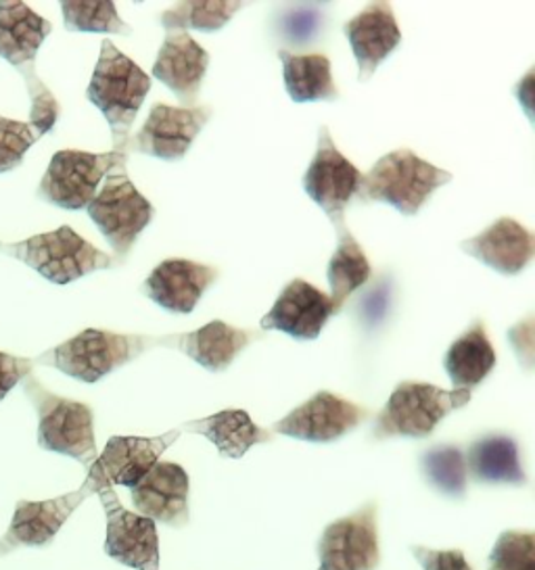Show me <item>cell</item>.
I'll return each mask as SVG.
<instances>
[{
	"label": "cell",
	"mask_w": 535,
	"mask_h": 570,
	"mask_svg": "<svg viewBox=\"0 0 535 570\" xmlns=\"http://www.w3.org/2000/svg\"><path fill=\"white\" fill-rule=\"evenodd\" d=\"M52 32L50 21L26 2L0 0V57L21 73L32 101L30 126L45 136L59 118V101L36 73V57Z\"/></svg>",
	"instance_id": "cell-1"
},
{
	"label": "cell",
	"mask_w": 535,
	"mask_h": 570,
	"mask_svg": "<svg viewBox=\"0 0 535 570\" xmlns=\"http://www.w3.org/2000/svg\"><path fill=\"white\" fill-rule=\"evenodd\" d=\"M149 90V76L105 38L86 97L107 119L114 151L126 153L134 119L138 118Z\"/></svg>",
	"instance_id": "cell-2"
},
{
	"label": "cell",
	"mask_w": 535,
	"mask_h": 570,
	"mask_svg": "<svg viewBox=\"0 0 535 570\" xmlns=\"http://www.w3.org/2000/svg\"><path fill=\"white\" fill-rule=\"evenodd\" d=\"M451 183L450 171L435 168L410 149L383 155L367 176H362L358 199L391 205L403 216H417L437 188Z\"/></svg>",
	"instance_id": "cell-3"
},
{
	"label": "cell",
	"mask_w": 535,
	"mask_h": 570,
	"mask_svg": "<svg viewBox=\"0 0 535 570\" xmlns=\"http://www.w3.org/2000/svg\"><path fill=\"white\" fill-rule=\"evenodd\" d=\"M23 393L38 412V445L47 452L69 455L84 469H90L99 458L93 410L86 403L50 393L33 374L23 379Z\"/></svg>",
	"instance_id": "cell-4"
},
{
	"label": "cell",
	"mask_w": 535,
	"mask_h": 570,
	"mask_svg": "<svg viewBox=\"0 0 535 570\" xmlns=\"http://www.w3.org/2000/svg\"><path fill=\"white\" fill-rule=\"evenodd\" d=\"M147 347H153V341H147V336L86 328L80 335L38 355L33 364L57 368L71 379L93 385L136 360Z\"/></svg>",
	"instance_id": "cell-5"
},
{
	"label": "cell",
	"mask_w": 535,
	"mask_h": 570,
	"mask_svg": "<svg viewBox=\"0 0 535 570\" xmlns=\"http://www.w3.org/2000/svg\"><path fill=\"white\" fill-rule=\"evenodd\" d=\"M470 402L467 391H446L429 383L406 381L393 389L389 402L374 420L372 439H427L439 422Z\"/></svg>",
	"instance_id": "cell-6"
},
{
	"label": "cell",
	"mask_w": 535,
	"mask_h": 570,
	"mask_svg": "<svg viewBox=\"0 0 535 570\" xmlns=\"http://www.w3.org/2000/svg\"><path fill=\"white\" fill-rule=\"evenodd\" d=\"M0 253L23 262L55 285H69L93 272L114 266V259L107 253L76 235L69 226L11 245L2 243Z\"/></svg>",
	"instance_id": "cell-7"
},
{
	"label": "cell",
	"mask_w": 535,
	"mask_h": 570,
	"mask_svg": "<svg viewBox=\"0 0 535 570\" xmlns=\"http://www.w3.org/2000/svg\"><path fill=\"white\" fill-rule=\"evenodd\" d=\"M86 212L119 259H126L136 238L155 218V207L133 185L126 164L111 168L105 176V183Z\"/></svg>",
	"instance_id": "cell-8"
},
{
	"label": "cell",
	"mask_w": 535,
	"mask_h": 570,
	"mask_svg": "<svg viewBox=\"0 0 535 570\" xmlns=\"http://www.w3.org/2000/svg\"><path fill=\"white\" fill-rule=\"evenodd\" d=\"M95 495H99L107 517L105 553L119 564L134 570H159V535L157 524L147 517L134 514L117 500L114 487L99 474L88 469L86 481Z\"/></svg>",
	"instance_id": "cell-9"
},
{
	"label": "cell",
	"mask_w": 535,
	"mask_h": 570,
	"mask_svg": "<svg viewBox=\"0 0 535 570\" xmlns=\"http://www.w3.org/2000/svg\"><path fill=\"white\" fill-rule=\"evenodd\" d=\"M121 164H126V153H55L38 186V197L61 209L78 212L90 205L99 193L100 180Z\"/></svg>",
	"instance_id": "cell-10"
},
{
	"label": "cell",
	"mask_w": 535,
	"mask_h": 570,
	"mask_svg": "<svg viewBox=\"0 0 535 570\" xmlns=\"http://www.w3.org/2000/svg\"><path fill=\"white\" fill-rule=\"evenodd\" d=\"M379 505L362 503L356 512L327 524L318 541V570H377L381 564Z\"/></svg>",
	"instance_id": "cell-11"
},
{
	"label": "cell",
	"mask_w": 535,
	"mask_h": 570,
	"mask_svg": "<svg viewBox=\"0 0 535 570\" xmlns=\"http://www.w3.org/2000/svg\"><path fill=\"white\" fill-rule=\"evenodd\" d=\"M362 171L334 147L331 130L322 126L318 130L314 159L303 178L308 197L329 216L333 226L346 224V209L358 195Z\"/></svg>",
	"instance_id": "cell-12"
},
{
	"label": "cell",
	"mask_w": 535,
	"mask_h": 570,
	"mask_svg": "<svg viewBox=\"0 0 535 570\" xmlns=\"http://www.w3.org/2000/svg\"><path fill=\"white\" fill-rule=\"evenodd\" d=\"M367 419H370L367 407L348 402L331 391H318L308 402L274 422L272 433L310 443H333L356 431Z\"/></svg>",
	"instance_id": "cell-13"
},
{
	"label": "cell",
	"mask_w": 535,
	"mask_h": 570,
	"mask_svg": "<svg viewBox=\"0 0 535 570\" xmlns=\"http://www.w3.org/2000/svg\"><path fill=\"white\" fill-rule=\"evenodd\" d=\"M212 118V107H172L157 102L143 128L130 136L126 151L143 153L164 161L184 157Z\"/></svg>",
	"instance_id": "cell-14"
},
{
	"label": "cell",
	"mask_w": 535,
	"mask_h": 570,
	"mask_svg": "<svg viewBox=\"0 0 535 570\" xmlns=\"http://www.w3.org/2000/svg\"><path fill=\"white\" fill-rule=\"evenodd\" d=\"M90 495H95V491L88 483H84L78 491H71V493L52 498V500H42V502L19 500L13 520L7 529V533L0 539V556L19 550V548L50 546L55 535L66 524L67 519Z\"/></svg>",
	"instance_id": "cell-15"
},
{
	"label": "cell",
	"mask_w": 535,
	"mask_h": 570,
	"mask_svg": "<svg viewBox=\"0 0 535 570\" xmlns=\"http://www.w3.org/2000/svg\"><path fill=\"white\" fill-rule=\"evenodd\" d=\"M331 316V297L317 286L295 278L284 286L260 326L262 331H281L298 341H314Z\"/></svg>",
	"instance_id": "cell-16"
},
{
	"label": "cell",
	"mask_w": 535,
	"mask_h": 570,
	"mask_svg": "<svg viewBox=\"0 0 535 570\" xmlns=\"http://www.w3.org/2000/svg\"><path fill=\"white\" fill-rule=\"evenodd\" d=\"M257 338H262L260 331L236 328L222 320H214L191 333L162 336L153 341V345L174 347L210 372H226L239 353Z\"/></svg>",
	"instance_id": "cell-17"
},
{
	"label": "cell",
	"mask_w": 535,
	"mask_h": 570,
	"mask_svg": "<svg viewBox=\"0 0 535 570\" xmlns=\"http://www.w3.org/2000/svg\"><path fill=\"white\" fill-rule=\"evenodd\" d=\"M133 503L140 517L183 529L188 524L186 470L174 462H157L149 474L133 487Z\"/></svg>",
	"instance_id": "cell-18"
},
{
	"label": "cell",
	"mask_w": 535,
	"mask_h": 570,
	"mask_svg": "<svg viewBox=\"0 0 535 570\" xmlns=\"http://www.w3.org/2000/svg\"><path fill=\"white\" fill-rule=\"evenodd\" d=\"M358 61V80L367 82L385 59L400 47L401 30L389 2H372L343 26Z\"/></svg>",
	"instance_id": "cell-19"
},
{
	"label": "cell",
	"mask_w": 535,
	"mask_h": 570,
	"mask_svg": "<svg viewBox=\"0 0 535 570\" xmlns=\"http://www.w3.org/2000/svg\"><path fill=\"white\" fill-rule=\"evenodd\" d=\"M178 436L181 431H169L159 436H111L93 469L99 470L109 485L133 489L149 474Z\"/></svg>",
	"instance_id": "cell-20"
},
{
	"label": "cell",
	"mask_w": 535,
	"mask_h": 570,
	"mask_svg": "<svg viewBox=\"0 0 535 570\" xmlns=\"http://www.w3.org/2000/svg\"><path fill=\"white\" fill-rule=\"evenodd\" d=\"M217 281V268L191 259H166L153 269L143 293L174 314H191L205 291Z\"/></svg>",
	"instance_id": "cell-21"
},
{
	"label": "cell",
	"mask_w": 535,
	"mask_h": 570,
	"mask_svg": "<svg viewBox=\"0 0 535 570\" xmlns=\"http://www.w3.org/2000/svg\"><path fill=\"white\" fill-rule=\"evenodd\" d=\"M210 66V55L186 32L166 36L153 63V78L166 85L183 105H195Z\"/></svg>",
	"instance_id": "cell-22"
},
{
	"label": "cell",
	"mask_w": 535,
	"mask_h": 570,
	"mask_svg": "<svg viewBox=\"0 0 535 570\" xmlns=\"http://www.w3.org/2000/svg\"><path fill=\"white\" fill-rule=\"evenodd\" d=\"M460 249L504 276H517L534 259V235L517 219H496L484 233L460 243Z\"/></svg>",
	"instance_id": "cell-23"
},
{
	"label": "cell",
	"mask_w": 535,
	"mask_h": 570,
	"mask_svg": "<svg viewBox=\"0 0 535 570\" xmlns=\"http://www.w3.org/2000/svg\"><path fill=\"white\" fill-rule=\"evenodd\" d=\"M468 474L481 485H527L521 448L513 436L494 433L475 439L465 453Z\"/></svg>",
	"instance_id": "cell-24"
},
{
	"label": "cell",
	"mask_w": 535,
	"mask_h": 570,
	"mask_svg": "<svg viewBox=\"0 0 535 570\" xmlns=\"http://www.w3.org/2000/svg\"><path fill=\"white\" fill-rule=\"evenodd\" d=\"M186 433L205 436L217 448L220 455L239 460L253 445L270 443L272 433L260 429L245 410H224L207 419L191 420L184 424Z\"/></svg>",
	"instance_id": "cell-25"
},
{
	"label": "cell",
	"mask_w": 535,
	"mask_h": 570,
	"mask_svg": "<svg viewBox=\"0 0 535 570\" xmlns=\"http://www.w3.org/2000/svg\"><path fill=\"white\" fill-rule=\"evenodd\" d=\"M496 366V352L487 336L484 322L477 320L465 335L458 336L444 357V368L456 391H467L484 383Z\"/></svg>",
	"instance_id": "cell-26"
},
{
	"label": "cell",
	"mask_w": 535,
	"mask_h": 570,
	"mask_svg": "<svg viewBox=\"0 0 535 570\" xmlns=\"http://www.w3.org/2000/svg\"><path fill=\"white\" fill-rule=\"evenodd\" d=\"M279 59L283 63L284 88L291 101L303 105L339 99V90L333 80V66L327 55H293L281 49Z\"/></svg>",
	"instance_id": "cell-27"
},
{
	"label": "cell",
	"mask_w": 535,
	"mask_h": 570,
	"mask_svg": "<svg viewBox=\"0 0 535 570\" xmlns=\"http://www.w3.org/2000/svg\"><path fill=\"white\" fill-rule=\"evenodd\" d=\"M334 228L339 233V243L329 262L327 276L331 285L333 314H339L346 302L350 299L351 293H356L370 281L372 266L368 262L367 253L360 247L356 236L346 228V224H339Z\"/></svg>",
	"instance_id": "cell-28"
},
{
	"label": "cell",
	"mask_w": 535,
	"mask_h": 570,
	"mask_svg": "<svg viewBox=\"0 0 535 570\" xmlns=\"http://www.w3.org/2000/svg\"><path fill=\"white\" fill-rule=\"evenodd\" d=\"M420 470L431 489L450 500H465L468 470L465 452L458 445L439 443L420 455Z\"/></svg>",
	"instance_id": "cell-29"
},
{
	"label": "cell",
	"mask_w": 535,
	"mask_h": 570,
	"mask_svg": "<svg viewBox=\"0 0 535 570\" xmlns=\"http://www.w3.org/2000/svg\"><path fill=\"white\" fill-rule=\"evenodd\" d=\"M243 7L245 2H233V0H188L167 9L159 19H162V26L172 32L174 30L217 32Z\"/></svg>",
	"instance_id": "cell-30"
},
{
	"label": "cell",
	"mask_w": 535,
	"mask_h": 570,
	"mask_svg": "<svg viewBox=\"0 0 535 570\" xmlns=\"http://www.w3.org/2000/svg\"><path fill=\"white\" fill-rule=\"evenodd\" d=\"M64 23L69 32H95V35H133L117 13L111 0H64L61 2Z\"/></svg>",
	"instance_id": "cell-31"
},
{
	"label": "cell",
	"mask_w": 535,
	"mask_h": 570,
	"mask_svg": "<svg viewBox=\"0 0 535 570\" xmlns=\"http://www.w3.org/2000/svg\"><path fill=\"white\" fill-rule=\"evenodd\" d=\"M487 570H535V535L532 531H504L489 553Z\"/></svg>",
	"instance_id": "cell-32"
},
{
	"label": "cell",
	"mask_w": 535,
	"mask_h": 570,
	"mask_svg": "<svg viewBox=\"0 0 535 570\" xmlns=\"http://www.w3.org/2000/svg\"><path fill=\"white\" fill-rule=\"evenodd\" d=\"M322 28H324V13L312 2L284 9L281 18L276 21L279 35L284 42H289L293 47H308L310 42L317 40Z\"/></svg>",
	"instance_id": "cell-33"
},
{
	"label": "cell",
	"mask_w": 535,
	"mask_h": 570,
	"mask_svg": "<svg viewBox=\"0 0 535 570\" xmlns=\"http://www.w3.org/2000/svg\"><path fill=\"white\" fill-rule=\"evenodd\" d=\"M40 138L42 135L30 124L0 116V174L19 168L26 153Z\"/></svg>",
	"instance_id": "cell-34"
},
{
	"label": "cell",
	"mask_w": 535,
	"mask_h": 570,
	"mask_svg": "<svg viewBox=\"0 0 535 570\" xmlns=\"http://www.w3.org/2000/svg\"><path fill=\"white\" fill-rule=\"evenodd\" d=\"M410 552L417 558L422 570H473L468 564L467 556L458 548L431 550L425 546H412Z\"/></svg>",
	"instance_id": "cell-35"
},
{
	"label": "cell",
	"mask_w": 535,
	"mask_h": 570,
	"mask_svg": "<svg viewBox=\"0 0 535 570\" xmlns=\"http://www.w3.org/2000/svg\"><path fill=\"white\" fill-rule=\"evenodd\" d=\"M32 370L33 360L0 352V402L11 389H16L26 376H30Z\"/></svg>",
	"instance_id": "cell-36"
},
{
	"label": "cell",
	"mask_w": 535,
	"mask_h": 570,
	"mask_svg": "<svg viewBox=\"0 0 535 570\" xmlns=\"http://www.w3.org/2000/svg\"><path fill=\"white\" fill-rule=\"evenodd\" d=\"M387 295H389V291H385L383 286H377L374 293H370L362 299L360 309H362V316L367 322H372V324L381 322L385 309H387Z\"/></svg>",
	"instance_id": "cell-37"
},
{
	"label": "cell",
	"mask_w": 535,
	"mask_h": 570,
	"mask_svg": "<svg viewBox=\"0 0 535 570\" xmlns=\"http://www.w3.org/2000/svg\"><path fill=\"white\" fill-rule=\"evenodd\" d=\"M532 80H534V69L525 76V80H523L521 85H517V90H515L518 101L523 102V107L527 109L529 119H534L532 118V92H534V90H532Z\"/></svg>",
	"instance_id": "cell-38"
},
{
	"label": "cell",
	"mask_w": 535,
	"mask_h": 570,
	"mask_svg": "<svg viewBox=\"0 0 535 570\" xmlns=\"http://www.w3.org/2000/svg\"><path fill=\"white\" fill-rule=\"evenodd\" d=\"M0 249H2V243H0Z\"/></svg>",
	"instance_id": "cell-39"
}]
</instances>
